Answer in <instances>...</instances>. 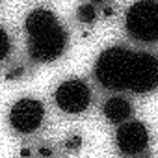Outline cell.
<instances>
[{"label":"cell","instance_id":"obj_1","mask_svg":"<svg viewBox=\"0 0 158 158\" xmlns=\"http://www.w3.org/2000/svg\"><path fill=\"white\" fill-rule=\"evenodd\" d=\"M95 78L104 89L149 93L158 84V61L149 52L112 47L97 58Z\"/></svg>","mask_w":158,"mask_h":158},{"label":"cell","instance_id":"obj_2","mask_svg":"<svg viewBox=\"0 0 158 158\" xmlns=\"http://www.w3.org/2000/svg\"><path fill=\"white\" fill-rule=\"evenodd\" d=\"M24 30L28 34V54L34 61H52L63 54L67 34L52 11L34 10L24 21Z\"/></svg>","mask_w":158,"mask_h":158},{"label":"cell","instance_id":"obj_3","mask_svg":"<svg viewBox=\"0 0 158 158\" xmlns=\"http://www.w3.org/2000/svg\"><path fill=\"white\" fill-rule=\"evenodd\" d=\"M125 28L130 37L143 43L158 39V4L156 0H139L127 10Z\"/></svg>","mask_w":158,"mask_h":158},{"label":"cell","instance_id":"obj_4","mask_svg":"<svg viewBox=\"0 0 158 158\" xmlns=\"http://www.w3.org/2000/svg\"><path fill=\"white\" fill-rule=\"evenodd\" d=\"M54 99H56V104L60 106V110H63L67 114H80V112L88 110V106L91 102V91L84 80L71 78V80H65L58 86Z\"/></svg>","mask_w":158,"mask_h":158},{"label":"cell","instance_id":"obj_5","mask_svg":"<svg viewBox=\"0 0 158 158\" xmlns=\"http://www.w3.org/2000/svg\"><path fill=\"white\" fill-rule=\"evenodd\" d=\"M45 117V108L35 99H21L10 110V123L21 134L35 132Z\"/></svg>","mask_w":158,"mask_h":158},{"label":"cell","instance_id":"obj_6","mask_svg":"<svg viewBox=\"0 0 158 158\" xmlns=\"http://www.w3.org/2000/svg\"><path fill=\"white\" fill-rule=\"evenodd\" d=\"M115 141H117V147H119V151L123 154L134 156V154H139V152H143L147 149V145H149V130H147V127L143 123L127 119L117 128Z\"/></svg>","mask_w":158,"mask_h":158},{"label":"cell","instance_id":"obj_7","mask_svg":"<svg viewBox=\"0 0 158 158\" xmlns=\"http://www.w3.org/2000/svg\"><path fill=\"white\" fill-rule=\"evenodd\" d=\"M132 112H134V108H132L130 101L125 97H112L106 101V104L102 108V114L110 123H123L132 115Z\"/></svg>","mask_w":158,"mask_h":158},{"label":"cell","instance_id":"obj_8","mask_svg":"<svg viewBox=\"0 0 158 158\" xmlns=\"http://www.w3.org/2000/svg\"><path fill=\"white\" fill-rule=\"evenodd\" d=\"M76 17L80 23H93L97 19V10L93 4H82L76 10Z\"/></svg>","mask_w":158,"mask_h":158},{"label":"cell","instance_id":"obj_9","mask_svg":"<svg viewBox=\"0 0 158 158\" xmlns=\"http://www.w3.org/2000/svg\"><path fill=\"white\" fill-rule=\"evenodd\" d=\"M10 48H11V43H10V35L0 28V61H2L8 54H10Z\"/></svg>","mask_w":158,"mask_h":158},{"label":"cell","instance_id":"obj_10","mask_svg":"<svg viewBox=\"0 0 158 158\" xmlns=\"http://www.w3.org/2000/svg\"><path fill=\"white\" fill-rule=\"evenodd\" d=\"M80 145V138H73V139H67V147H78Z\"/></svg>","mask_w":158,"mask_h":158}]
</instances>
